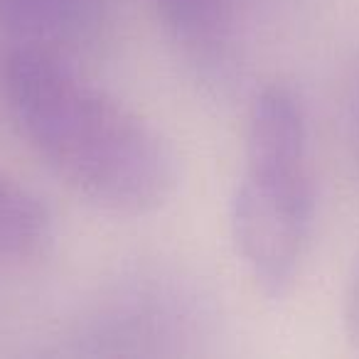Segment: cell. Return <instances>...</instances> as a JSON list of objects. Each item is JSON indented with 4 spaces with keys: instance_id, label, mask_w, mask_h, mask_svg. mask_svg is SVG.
Masks as SVG:
<instances>
[{
    "instance_id": "1",
    "label": "cell",
    "mask_w": 359,
    "mask_h": 359,
    "mask_svg": "<svg viewBox=\"0 0 359 359\" xmlns=\"http://www.w3.org/2000/svg\"><path fill=\"white\" fill-rule=\"evenodd\" d=\"M0 101L32 153L101 210L143 217L177 190V158L160 130L55 52L8 47Z\"/></svg>"
},
{
    "instance_id": "2",
    "label": "cell",
    "mask_w": 359,
    "mask_h": 359,
    "mask_svg": "<svg viewBox=\"0 0 359 359\" xmlns=\"http://www.w3.org/2000/svg\"><path fill=\"white\" fill-rule=\"evenodd\" d=\"M236 256L261 293H290L315 229V177L308 114L283 81L251 99L244 135V170L229 202Z\"/></svg>"
},
{
    "instance_id": "3",
    "label": "cell",
    "mask_w": 359,
    "mask_h": 359,
    "mask_svg": "<svg viewBox=\"0 0 359 359\" xmlns=\"http://www.w3.org/2000/svg\"><path fill=\"white\" fill-rule=\"evenodd\" d=\"M57 241L47 202L20 180L0 175V261L32 264L45 259Z\"/></svg>"
},
{
    "instance_id": "4",
    "label": "cell",
    "mask_w": 359,
    "mask_h": 359,
    "mask_svg": "<svg viewBox=\"0 0 359 359\" xmlns=\"http://www.w3.org/2000/svg\"><path fill=\"white\" fill-rule=\"evenodd\" d=\"M170 22L187 40H205L219 25V0H155Z\"/></svg>"
},
{
    "instance_id": "5",
    "label": "cell",
    "mask_w": 359,
    "mask_h": 359,
    "mask_svg": "<svg viewBox=\"0 0 359 359\" xmlns=\"http://www.w3.org/2000/svg\"><path fill=\"white\" fill-rule=\"evenodd\" d=\"M342 323H344V332H347L349 342L359 349V266L354 269L347 290H344Z\"/></svg>"
}]
</instances>
